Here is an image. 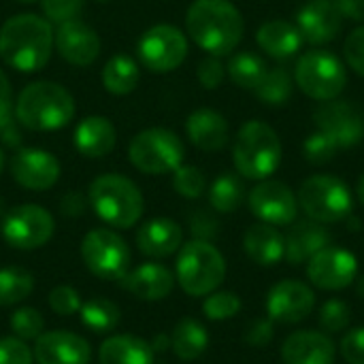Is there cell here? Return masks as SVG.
I'll list each match as a JSON object with an SVG mask.
<instances>
[{
    "label": "cell",
    "mask_w": 364,
    "mask_h": 364,
    "mask_svg": "<svg viewBox=\"0 0 364 364\" xmlns=\"http://www.w3.org/2000/svg\"><path fill=\"white\" fill-rule=\"evenodd\" d=\"M190 38L209 55H228L243 38L245 21L230 0H194L186 15Z\"/></svg>",
    "instance_id": "cell-1"
},
{
    "label": "cell",
    "mask_w": 364,
    "mask_h": 364,
    "mask_svg": "<svg viewBox=\"0 0 364 364\" xmlns=\"http://www.w3.org/2000/svg\"><path fill=\"white\" fill-rule=\"evenodd\" d=\"M53 30L45 17L23 13L9 17L0 28V58L15 70L36 73L49 58Z\"/></svg>",
    "instance_id": "cell-2"
},
{
    "label": "cell",
    "mask_w": 364,
    "mask_h": 364,
    "mask_svg": "<svg viewBox=\"0 0 364 364\" xmlns=\"http://www.w3.org/2000/svg\"><path fill=\"white\" fill-rule=\"evenodd\" d=\"M15 115L28 130H60L75 117V100L62 85L36 81L21 90L15 102Z\"/></svg>",
    "instance_id": "cell-3"
},
{
    "label": "cell",
    "mask_w": 364,
    "mask_h": 364,
    "mask_svg": "<svg viewBox=\"0 0 364 364\" xmlns=\"http://www.w3.org/2000/svg\"><path fill=\"white\" fill-rule=\"evenodd\" d=\"M282 154V141L269 124L252 119L239 128L232 147V160L241 177L252 181L269 179L279 168Z\"/></svg>",
    "instance_id": "cell-4"
},
{
    "label": "cell",
    "mask_w": 364,
    "mask_h": 364,
    "mask_svg": "<svg viewBox=\"0 0 364 364\" xmlns=\"http://www.w3.org/2000/svg\"><path fill=\"white\" fill-rule=\"evenodd\" d=\"M94 213L113 228H132L145 209L143 194L134 181L124 175H100L87 192Z\"/></svg>",
    "instance_id": "cell-5"
},
{
    "label": "cell",
    "mask_w": 364,
    "mask_h": 364,
    "mask_svg": "<svg viewBox=\"0 0 364 364\" xmlns=\"http://www.w3.org/2000/svg\"><path fill=\"white\" fill-rule=\"evenodd\" d=\"M175 273L186 294L207 296L222 286L226 277V260L213 243L194 239L179 247Z\"/></svg>",
    "instance_id": "cell-6"
},
{
    "label": "cell",
    "mask_w": 364,
    "mask_h": 364,
    "mask_svg": "<svg viewBox=\"0 0 364 364\" xmlns=\"http://www.w3.org/2000/svg\"><path fill=\"white\" fill-rule=\"evenodd\" d=\"M299 207L320 224H335L352 215L354 196L350 188L333 175H314L299 188Z\"/></svg>",
    "instance_id": "cell-7"
},
{
    "label": "cell",
    "mask_w": 364,
    "mask_h": 364,
    "mask_svg": "<svg viewBox=\"0 0 364 364\" xmlns=\"http://www.w3.org/2000/svg\"><path fill=\"white\" fill-rule=\"evenodd\" d=\"M294 79L303 94L314 100L326 102L341 96L348 85V70L333 51L311 49L299 58Z\"/></svg>",
    "instance_id": "cell-8"
},
{
    "label": "cell",
    "mask_w": 364,
    "mask_h": 364,
    "mask_svg": "<svg viewBox=\"0 0 364 364\" xmlns=\"http://www.w3.org/2000/svg\"><path fill=\"white\" fill-rule=\"evenodd\" d=\"M183 141L166 128H147L139 132L128 147L132 166L145 175L173 173L183 164Z\"/></svg>",
    "instance_id": "cell-9"
},
{
    "label": "cell",
    "mask_w": 364,
    "mask_h": 364,
    "mask_svg": "<svg viewBox=\"0 0 364 364\" xmlns=\"http://www.w3.org/2000/svg\"><path fill=\"white\" fill-rule=\"evenodd\" d=\"M81 258L96 277L107 282H119L130 271V247L109 228H94L83 237Z\"/></svg>",
    "instance_id": "cell-10"
},
{
    "label": "cell",
    "mask_w": 364,
    "mask_h": 364,
    "mask_svg": "<svg viewBox=\"0 0 364 364\" xmlns=\"http://www.w3.org/2000/svg\"><path fill=\"white\" fill-rule=\"evenodd\" d=\"M55 222L51 213L38 205H19L2 215L0 232L15 250L43 247L53 237Z\"/></svg>",
    "instance_id": "cell-11"
},
{
    "label": "cell",
    "mask_w": 364,
    "mask_h": 364,
    "mask_svg": "<svg viewBox=\"0 0 364 364\" xmlns=\"http://www.w3.org/2000/svg\"><path fill=\"white\" fill-rule=\"evenodd\" d=\"M188 55L186 34L168 23L149 28L139 41V58L151 73H171L183 64Z\"/></svg>",
    "instance_id": "cell-12"
},
{
    "label": "cell",
    "mask_w": 364,
    "mask_h": 364,
    "mask_svg": "<svg viewBox=\"0 0 364 364\" xmlns=\"http://www.w3.org/2000/svg\"><path fill=\"white\" fill-rule=\"evenodd\" d=\"M314 122L320 132L331 136L339 149L354 147L364 139V115L348 100H326L314 111Z\"/></svg>",
    "instance_id": "cell-13"
},
{
    "label": "cell",
    "mask_w": 364,
    "mask_h": 364,
    "mask_svg": "<svg viewBox=\"0 0 364 364\" xmlns=\"http://www.w3.org/2000/svg\"><path fill=\"white\" fill-rule=\"evenodd\" d=\"M250 211L264 224L271 226H288L296 222L299 200L296 194L282 181L262 179L252 188L247 196Z\"/></svg>",
    "instance_id": "cell-14"
},
{
    "label": "cell",
    "mask_w": 364,
    "mask_h": 364,
    "mask_svg": "<svg viewBox=\"0 0 364 364\" xmlns=\"http://www.w3.org/2000/svg\"><path fill=\"white\" fill-rule=\"evenodd\" d=\"M358 275V260L352 252L343 247L328 245L320 250L307 262V277L311 286L328 292L346 290L350 284L356 282Z\"/></svg>",
    "instance_id": "cell-15"
},
{
    "label": "cell",
    "mask_w": 364,
    "mask_h": 364,
    "mask_svg": "<svg viewBox=\"0 0 364 364\" xmlns=\"http://www.w3.org/2000/svg\"><path fill=\"white\" fill-rule=\"evenodd\" d=\"M314 307H316V292L299 279H286L275 284L267 296L269 320L282 324H299L307 320Z\"/></svg>",
    "instance_id": "cell-16"
},
{
    "label": "cell",
    "mask_w": 364,
    "mask_h": 364,
    "mask_svg": "<svg viewBox=\"0 0 364 364\" xmlns=\"http://www.w3.org/2000/svg\"><path fill=\"white\" fill-rule=\"evenodd\" d=\"M11 175L21 188L43 192L60 179V162L45 149L23 147L11 158Z\"/></svg>",
    "instance_id": "cell-17"
},
{
    "label": "cell",
    "mask_w": 364,
    "mask_h": 364,
    "mask_svg": "<svg viewBox=\"0 0 364 364\" xmlns=\"http://www.w3.org/2000/svg\"><path fill=\"white\" fill-rule=\"evenodd\" d=\"M343 15L335 0H307L296 13V28L303 41L311 45H326L343 30Z\"/></svg>",
    "instance_id": "cell-18"
},
{
    "label": "cell",
    "mask_w": 364,
    "mask_h": 364,
    "mask_svg": "<svg viewBox=\"0 0 364 364\" xmlns=\"http://www.w3.org/2000/svg\"><path fill=\"white\" fill-rule=\"evenodd\" d=\"M90 343L68 331L43 333L34 343L36 364H90Z\"/></svg>",
    "instance_id": "cell-19"
},
{
    "label": "cell",
    "mask_w": 364,
    "mask_h": 364,
    "mask_svg": "<svg viewBox=\"0 0 364 364\" xmlns=\"http://www.w3.org/2000/svg\"><path fill=\"white\" fill-rule=\"evenodd\" d=\"M53 43L60 55L75 66H87L100 53V38L96 30L79 19L60 23L58 32L53 34Z\"/></svg>",
    "instance_id": "cell-20"
},
{
    "label": "cell",
    "mask_w": 364,
    "mask_h": 364,
    "mask_svg": "<svg viewBox=\"0 0 364 364\" xmlns=\"http://www.w3.org/2000/svg\"><path fill=\"white\" fill-rule=\"evenodd\" d=\"M335 356V341L326 333L299 331L286 337L282 346L284 364H333Z\"/></svg>",
    "instance_id": "cell-21"
},
{
    "label": "cell",
    "mask_w": 364,
    "mask_h": 364,
    "mask_svg": "<svg viewBox=\"0 0 364 364\" xmlns=\"http://www.w3.org/2000/svg\"><path fill=\"white\" fill-rule=\"evenodd\" d=\"M117 284L141 301H162L173 292L175 275L164 264L145 262L128 271Z\"/></svg>",
    "instance_id": "cell-22"
},
{
    "label": "cell",
    "mask_w": 364,
    "mask_h": 364,
    "mask_svg": "<svg viewBox=\"0 0 364 364\" xmlns=\"http://www.w3.org/2000/svg\"><path fill=\"white\" fill-rule=\"evenodd\" d=\"M286 239V254L284 258L288 264L299 267L307 264L320 250L331 245V232L324 228V224L314 220H301L296 222Z\"/></svg>",
    "instance_id": "cell-23"
},
{
    "label": "cell",
    "mask_w": 364,
    "mask_h": 364,
    "mask_svg": "<svg viewBox=\"0 0 364 364\" xmlns=\"http://www.w3.org/2000/svg\"><path fill=\"white\" fill-rule=\"evenodd\" d=\"M183 243V230L175 220L154 218L145 222L136 232V247L149 258L173 256Z\"/></svg>",
    "instance_id": "cell-24"
},
{
    "label": "cell",
    "mask_w": 364,
    "mask_h": 364,
    "mask_svg": "<svg viewBox=\"0 0 364 364\" xmlns=\"http://www.w3.org/2000/svg\"><path fill=\"white\" fill-rule=\"evenodd\" d=\"M188 139L203 151H220L228 143V122L213 109H196L186 122Z\"/></svg>",
    "instance_id": "cell-25"
},
{
    "label": "cell",
    "mask_w": 364,
    "mask_h": 364,
    "mask_svg": "<svg viewBox=\"0 0 364 364\" xmlns=\"http://www.w3.org/2000/svg\"><path fill=\"white\" fill-rule=\"evenodd\" d=\"M243 250L252 262L260 267H275L286 254V239L275 226L258 222L245 230Z\"/></svg>",
    "instance_id": "cell-26"
},
{
    "label": "cell",
    "mask_w": 364,
    "mask_h": 364,
    "mask_svg": "<svg viewBox=\"0 0 364 364\" xmlns=\"http://www.w3.org/2000/svg\"><path fill=\"white\" fill-rule=\"evenodd\" d=\"M117 132L107 117H83L75 130V147L85 158H105L113 151Z\"/></svg>",
    "instance_id": "cell-27"
},
{
    "label": "cell",
    "mask_w": 364,
    "mask_h": 364,
    "mask_svg": "<svg viewBox=\"0 0 364 364\" xmlns=\"http://www.w3.org/2000/svg\"><path fill=\"white\" fill-rule=\"evenodd\" d=\"M256 43L267 55L286 60V58H292L294 53H299V49L303 47L305 41H303L296 23H290L286 19H271L258 28Z\"/></svg>",
    "instance_id": "cell-28"
},
{
    "label": "cell",
    "mask_w": 364,
    "mask_h": 364,
    "mask_svg": "<svg viewBox=\"0 0 364 364\" xmlns=\"http://www.w3.org/2000/svg\"><path fill=\"white\" fill-rule=\"evenodd\" d=\"M154 348L134 335H113L98 350L100 364H154Z\"/></svg>",
    "instance_id": "cell-29"
},
{
    "label": "cell",
    "mask_w": 364,
    "mask_h": 364,
    "mask_svg": "<svg viewBox=\"0 0 364 364\" xmlns=\"http://www.w3.org/2000/svg\"><path fill=\"white\" fill-rule=\"evenodd\" d=\"M209 346V335H207V328L192 320V318H186L181 320L173 335H171V348L175 352L177 358L181 360H196L205 354Z\"/></svg>",
    "instance_id": "cell-30"
},
{
    "label": "cell",
    "mask_w": 364,
    "mask_h": 364,
    "mask_svg": "<svg viewBox=\"0 0 364 364\" xmlns=\"http://www.w3.org/2000/svg\"><path fill=\"white\" fill-rule=\"evenodd\" d=\"M139 83V66L130 55H113L102 68V85L115 96L130 94Z\"/></svg>",
    "instance_id": "cell-31"
},
{
    "label": "cell",
    "mask_w": 364,
    "mask_h": 364,
    "mask_svg": "<svg viewBox=\"0 0 364 364\" xmlns=\"http://www.w3.org/2000/svg\"><path fill=\"white\" fill-rule=\"evenodd\" d=\"M79 318H81V324L94 335H107L117 328L122 314H119V307L107 299H90L81 305Z\"/></svg>",
    "instance_id": "cell-32"
},
{
    "label": "cell",
    "mask_w": 364,
    "mask_h": 364,
    "mask_svg": "<svg viewBox=\"0 0 364 364\" xmlns=\"http://www.w3.org/2000/svg\"><path fill=\"white\" fill-rule=\"evenodd\" d=\"M230 79L235 85L243 87V90H256L260 85V81L264 79L269 66L267 62L254 53V51H239L230 58L228 66H226Z\"/></svg>",
    "instance_id": "cell-33"
},
{
    "label": "cell",
    "mask_w": 364,
    "mask_h": 364,
    "mask_svg": "<svg viewBox=\"0 0 364 364\" xmlns=\"http://www.w3.org/2000/svg\"><path fill=\"white\" fill-rule=\"evenodd\" d=\"M243 200H245V186L232 173L220 175L209 188V203L218 213H232L243 205Z\"/></svg>",
    "instance_id": "cell-34"
},
{
    "label": "cell",
    "mask_w": 364,
    "mask_h": 364,
    "mask_svg": "<svg viewBox=\"0 0 364 364\" xmlns=\"http://www.w3.org/2000/svg\"><path fill=\"white\" fill-rule=\"evenodd\" d=\"M292 90H294V83H292L290 73L284 66H273V68L267 70L264 79L260 81V85L254 92L264 105L282 107V105H286L290 100Z\"/></svg>",
    "instance_id": "cell-35"
},
{
    "label": "cell",
    "mask_w": 364,
    "mask_h": 364,
    "mask_svg": "<svg viewBox=\"0 0 364 364\" xmlns=\"http://www.w3.org/2000/svg\"><path fill=\"white\" fill-rule=\"evenodd\" d=\"M34 288V277L15 267L0 269V307H11L30 296Z\"/></svg>",
    "instance_id": "cell-36"
},
{
    "label": "cell",
    "mask_w": 364,
    "mask_h": 364,
    "mask_svg": "<svg viewBox=\"0 0 364 364\" xmlns=\"http://www.w3.org/2000/svg\"><path fill=\"white\" fill-rule=\"evenodd\" d=\"M241 311V299L235 292H211L203 303V314L213 322H224Z\"/></svg>",
    "instance_id": "cell-37"
},
{
    "label": "cell",
    "mask_w": 364,
    "mask_h": 364,
    "mask_svg": "<svg viewBox=\"0 0 364 364\" xmlns=\"http://www.w3.org/2000/svg\"><path fill=\"white\" fill-rule=\"evenodd\" d=\"M173 188L183 198H200L207 188V179L198 166L181 164L177 171H173Z\"/></svg>",
    "instance_id": "cell-38"
},
{
    "label": "cell",
    "mask_w": 364,
    "mask_h": 364,
    "mask_svg": "<svg viewBox=\"0 0 364 364\" xmlns=\"http://www.w3.org/2000/svg\"><path fill=\"white\" fill-rule=\"evenodd\" d=\"M352 322V309L341 299H331L320 309V326L326 335L343 333Z\"/></svg>",
    "instance_id": "cell-39"
},
{
    "label": "cell",
    "mask_w": 364,
    "mask_h": 364,
    "mask_svg": "<svg viewBox=\"0 0 364 364\" xmlns=\"http://www.w3.org/2000/svg\"><path fill=\"white\" fill-rule=\"evenodd\" d=\"M11 331L21 341H36L45 331V320L36 309L21 307L11 316Z\"/></svg>",
    "instance_id": "cell-40"
},
{
    "label": "cell",
    "mask_w": 364,
    "mask_h": 364,
    "mask_svg": "<svg viewBox=\"0 0 364 364\" xmlns=\"http://www.w3.org/2000/svg\"><path fill=\"white\" fill-rule=\"evenodd\" d=\"M337 151H339L337 143L320 130L311 132L303 143V154H305L307 162L318 164V166L328 164L337 156Z\"/></svg>",
    "instance_id": "cell-41"
},
{
    "label": "cell",
    "mask_w": 364,
    "mask_h": 364,
    "mask_svg": "<svg viewBox=\"0 0 364 364\" xmlns=\"http://www.w3.org/2000/svg\"><path fill=\"white\" fill-rule=\"evenodd\" d=\"M0 136L11 145L19 141V134L13 128V90L2 70H0Z\"/></svg>",
    "instance_id": "cell-42"
},
{
    "label": "cell",
    "mask_w": 364,
    "mask_h": 364,
    "mask_svg": "<svg viewBox=\"0 0 364 364\" xmlns=\"http://www.w3.org/2000/svg\"><path fill=\"white\" fill-rule=\"evenodd\" d=\"M81 305H83L81 303V296H79V292L73 286H64V284L62 286H55L51 290V294H49V307L58 316H62V318L79 314Z\"/></svg>",
    "instance_id": "cell-43"
},
{
    "label": "cell",
    "mask_w": 364,
    "mask_h": 364,
    "mask_svg": "<svg viewBox=\"0 0 364 364\" xmlns=\"http://www.w3.org/2000/svg\"><path fill=\"white\" fill-rule=\"evenodd\" d=\"M85 0H43V13L49 23H64L77 19Z\"/></svg>",
    "instance_id": "cell-44"
},
{
    "label": "cell",
    "mask_w": 364,
    "mask_h": 364,
    "mask_svg": "<svg viewBox=\"0 0 364 364\" xmlns=\"http://www.w3.org/2000/svg\"><path fill=\"white\" fill-rule=\"evenodd\" d=\"M343 55H346V62L348 66L356 73L364 77V23L354 28L346 43H343Z\"/></svg>",
    "instance_id": "cell-45"
},
{
    "label": "cell",
    "mask_w": 364,
    "mask_h": 364,
    "mask_svg": "<svg viewBox=\"0 0 364 364\" xmlns=\"http://www.w3.org/2000/svg\"><path fill=\"white\" fill-rule=\"evenodd\" d=\"M34 352L17 337L0 339V364H32Z\"/></svg>",
    "instance_id": "cell-46"
},
{
    "label": "cell",
    "mask_w": 364,
    "mask_h": 364,
    "mask_svg": "<svg viewBox=\"0 0 364 364\" xmlns=\"http://www.w3.org/2000/svg\"><path fill=\"white\" fill-rule=\"evenodd\" d=\"M196 75H198V81H200V85H203L205 90H215V87L222 85V81H224V77H226V68H224V64L218 60V55H209V58H205V60L198 64Z\"/></svg>",
    "instance_id": "cell-47"
},
{
    "label": "cell",
    "mask_w": 364,
    "mask_h": 364,
    "mask_svg": "<svg viewBox=\"0 0 364 364\" xmlns=\"http://www.w3.org/2000/svg\"><path fill=\"white\" fill-rule=\"evenodd\" d=\"M341 356L348 364H364V326L352 328L341 339Z\"/></svg>",
    "instance_id": "cell-48"
},
{
    "label": "cell",
    "mask_w": 364,
    "mask_h": 364,
    "mask_svg": "<svg viewBox=\"0 0 364 364\" xmlns=\"http://www.w3.org/2000/svg\"><path fill=\"white\" fill-rule=\"evenodd\" d=\"M273 335H275L273 320L262 318V320H254V322L245 328L243 339H245L250 346H254V348H264V346H269V343H271Z\"/></svg>",
    "instance_id": "cell-49"
},
{
    "label": "cell",
    "mask_w": 364,
    "mask_h": 364,
    "mask_svg": "<svg viewBox=\"0 0 364 364\" xmlns=\"http://www.w3.org/2000/svg\"><path fill=\"white\" fill-rule=\"evenodd\" d=\"M192 232H194V237H196V239H200V241H209L211 237H215V232H218V224H215V220H213V218H209L205 211H198V213L192 218Z\"/></svg>",
    "instance_id": "cell-50"
},
{
    "label": "cell",
    "mask_w": 364,
    "mask_h": 364,
    "mask_svg": "<svg viewBox=\"0 0 364 364\" xmlns=\"http://www.w3.org/2000/svg\"><path fill=\"white\" fill-rule=\"evenodd\" d=\"M343 19L364 21V0H335Z\"/></svg>",
    "instance_id": "cell-51"
},
{
    "label": "cell",
    "mask_w": 364,
    "mask_h": 364,
    "mask_svg": "<svg viewBox=\"0 0 364 364\" xmlns=\"http://www.w3.org/2000/svg\"><path fill=\"white\" fill-rule=\"evenodd\" d=\"M356 194H358V200H360V205L364 207V175L358 179V186H356Z\"/></svg>",
    "instance_id": "cell-52"
},
{
    "label": "cell",
    "mask_w": 364,
    "mask_h": 364,
    "mask_svg": "<svg viewBox=\"0 0 364 364\" xmlns=\"http://www.w3.org/2000/svg\"><path fill=\"white\" fill-rule=\"evenodd\" d=\"M356 292H358V296L364 301V275L358 279V284H356Z\"/></svg>",
    "instance_id": "cell-53"
},
{
    "label": "cell",
    "mask_w": 364,
    "mask_h": 364,
    "mask_svg": "<svg viewBox=\"0 0 364 364\" xmlns=\"http://www.w3.org/2000/svg\"><path fill=\"white\" fill-rule=\"evenodd\" d=\"M2 166H4V154H2V149H0V173H2Z\"/></svg>",
    "instance_id": "cell-54"
},
{
    "label": "cell",
    "mask_w": 364,
    "mask_h": 364,
    "mask_svg": "<svg viewBox=\"0 0 364 364\" xmlns=\"http://www.w3.org/2000/svg\"><path fill=\"white\" fill-rule=\"evenodd\" d=\"M17 2H21V4H32V2H36V0H17Z\"/></svg>",
    "instance_id": "cell-55"
},
{
    "label": "cell",
    "mask_w": 364,
    "mask_h": 364,
    "mask_svg": "<svg viewBox=\"0 0 364 364\" xmlns=\"http://www.w3.org/2000/svg\"><path fill=\"white\" fill-rule=\"evenodd\" d=\"M2 209H4V203H2V198H0V213H4Z\"/></svg>",
    "instance_id": "cell-56"
},
{
    "label": "cell",
    "mask_w": 364,
    "mask_h": 364,
    "mask_svg": "<svg viewBox=\"0 0 364 364\" xmlns=\"http://www.w3.org/2000/svg\"><path fill=\"white\" fill-rule=\"evenodd\" d=\"M98 2H109V0H98Z\"/></svg>",
    "instance_id": "cell-57"
}]
</instances>
